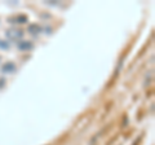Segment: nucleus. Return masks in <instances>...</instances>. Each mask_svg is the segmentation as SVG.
<instances>
[{
  "mask_svg": "<svg viewBox=\"0 0 155 145\" xmlns=\"http://www.w3.org/2000/svg\"><path fill=\"white\" fill-rule=\"evenodd\" d=\"M23 36V31L22 30H17V29H11L7 31V38L9 40L13 42H18L21 38Z\"/></svg>",
  "mask_w": 155,
  "mask_h": 145,
  "instance_id": "f257e3e1",
  "label": "nucleus"
},
{
  "mask_svg": "<svg viewBox=\"0 0 155 145\" xmlns=\"http://www.w3.org/2000/svg\"><path fill=\"white\" fill-rule=\"evenodd\" d=\"M14 70H16V65H14L13 62H8V64H5V65L2 67V71H3V72H5V74L13 72Z\"/></svg>",
  "mask_w": 155,
  "mask_h": 145,
  "instance_id": "f03ea898",
  "label": "nucleus"
},
{
  "mask_svg": "<svg viewBox=\"0 0 155 145\" xmlns=\"http://www.w3.org/2000/svg\"><path fill=\"white\" fill-rule=\"evenodd\" d=\"M17 46H18V48L21 51H30V49H32V43L31 42H19Z\"/></svg>",
  "mask_w": 155,
  "mask_h": 145,
  "instance_id": "7ed1b4c3",
  "label": "nucleus"
},
{
  "mask_svg": "<svg viewBox=\"0 0 155 145\" xmlns=\"http://www.w3.org/2000/svg\"><path fill=\"white\" fill-rule=\"evenodd\" d=\"M40 31H41V29L39 25H30L28 26V32L32 34V35H38Z\"/></svg>",
  "mask_w": 155,
  "mask_h": 145,
  "instance_id": "20e7f679",
  "label": "nucleus"
},
{
  "mask_svg": "<svg viewBox=\"0 0 155 145\" xmlns=\"http://www.w3.org/2000/svg\"><path fill=\"white\" fill-rule=\"evenodd\" d=\"M9 21H14V22H17V23H25V22H27V17L26 16H17V17H14V18H11Z\"/></svg>",
  "mask_w": 155,
  "mask_h": 145,
  "instance_id": "39448f33",
  "label": "nucleus"
},
{
  "mask_svg": "<svg viewBox=\"0 0 155 145\" xmlns=\"http://www.w3.org/2000/svg\"><path fill=\"white\" fill-rule=\"evenodd\" d=\"M0 49H9V43L5 40H0Z\"/></svg>",
  "mask_w": 155,
  "mask_h": 145,
  "instance_id": "423d86ee",
  "label": "nucleus"
},
{
  "mask_svg": "<svg viewBox=\"0 0 155 145\" xmlns=\"http://www.w3.org/2000/svg\"><path fill=\"white\" fill-rule=\"evenodd\" d=\"M3 83H4V80H0V87L3 86Z\"/></svg>",
  "mask_w": 155,
  "mask_h": 145,
  "instance_id": "0eeeda50",
  "label": "nucleus"
}]
</instances>
